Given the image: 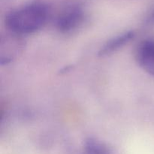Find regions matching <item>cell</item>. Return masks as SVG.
<instances>
[{"label": "cell", "instance_id": "obj_1", "mask_svg": "<svg viewBox=\"0 0 154 154\" xmlns=\"http://www.w3.org/2000/svg\"><path fill=\"white\" fill-rule=\"evenodd\" d=\"M49 14L48 5L42 2H32L11 11L5 17V25L15 35L32 34L46 24Z\"/></svg>", "mask_w": 154, "mask_h": 154}, {"label": "cell", "instance_id": "obj_3", "mask_svg": "<svg viewBox=\"0 0 154 154\" xmlns=\"http://www.w3.org/2000/svg\"><path fill=\"white\" fill-rule=\"evenodd\" d=\"M136 60L146 72L154 77V39L145 40L138 45Z\"/></svg>", "mask_w": 154, "mask_h": 154}, {"label": "cell", "instance_id": "obj_4", "mask_svg": "<svg viewBox=\"0 0 154 154\" xmlns=\"http://www.w3.org/2000/svg\"><path fill=\"white\" fill-rule=\"evenodd\" d=\"M134 37L135 32L133 31H128L113 38L107 42L105 45L101 48L99 55L103 57L118 51L120 48H123L126 44L129 43L132 39L134 38Z\"/></svg>", "mask_w": 154, "mask_h": 154}, {"label": "cell", "instance_id": "obj_6", "mask_svg": "<svg viewBox=\"0 0 154 154\" xmlns=\"http://www.w3.org/2000/svg\"><path fill=\"white\" fill-rule=\"evenodd\" d=\"M145 23L147 25H154V6L146 17Z\"/></svg>", "mask_w": 154, "mask_h": 154}, {"label": "cell", "instance_id": "obj_5", "mask_svg": "<svg viewBox=\"0 0 154 154\" xmlns=\"http://www.w3.org/2000/svg\"><path fill=\"white\" fill-rule=\"evenodd\" d=\"M84 154H111L109 148L102 141L88 138L84 143Z\"/></svg>", "mask_w": 154, "mask_h": 154}, {"label": "cell", "instance_id": "obj_2", "mask_svg": "<svg viewBox=\"0 0 154 154\" xmlns=\"http://www.w3.org/2000/svg\"><path fill=\"white\" fill-rule=\"evenodd\" d=\"M85 19V11L80 5H74L63 11L57 17L56 27L62 33L71 32L78 29Z\"/></svg>", "mask_w": 154, "mask_h": 154}]
</instances>
